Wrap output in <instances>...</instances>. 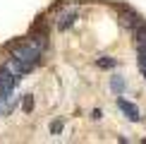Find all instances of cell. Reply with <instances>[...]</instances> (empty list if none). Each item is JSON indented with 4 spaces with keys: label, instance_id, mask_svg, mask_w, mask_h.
Wrapping results in <instances>:
<instances>
[{
    "label": "cell",
    "instance_id": "6da1fadb",
    "mask_svg": "<svg viewBox=\"0 0 146 144\" xmlns=\"http://www.w3.org/2000/svg\"><path fill=\"white\" fill-rule=\"evenodd\" d=\"M41 48H43V43H34V41H29V43L15 46V51H12V58H17L27 70H31L34 65L38 63V58H41Z\"/></svg>",
    "mask_w": 146,
    "mask_h": 144
},
{
    "label": "cell",
    "instance_id": "7a4b0ae2",
    "mask_svg": "<svg viewBox=\"0 0 146 144\" xmlns=\"http://www.w3.org/2000/svg\"><path fill=\"white\" fill-rule=\"evenodd\" d=\"M15 84H17V77L12 75L7 67H0V94L10 96V91L15 89Z\"/></svg>",
    "mask_w": 146,
    "mask_h": 144
},
{
    "label": "cell",
    "instance_id": "3957f363",
    "mask_svg": "<svg viewBox=\"0 0 146 144\" xmlns=\"http://www.w3.org/2000/svg\"><path fill=\"white\" fill-rule=\"evenodd\" d=\"M117 108L125 113V118L132 120V123H137V120L141 118V115H139V108L134 103H129V101H125V99H117Z\"/></svg>",
    "mask_w": 146,
    "mask_h": 144
},
{
    "label": "cell",
    "instance_id": "277c9868",
    "mask_svg": "<svg viewBox=\"0 0 146 144\" xmlns=\"http://www.w3.org/2000/svg\"><path fill=\"white\" fill-rule=\"evenodd\" d=\"M5 67H7V70H10L12 75H15V77H22L24 72H29V70L24 67V65H22V63H19V60H17V58H10L7 63H5Z\"/></svg>",
    "mask_w": 146,
    "mask_h": 144
},
{
    "label": "cell",
    "instance_id": "5b68a950",
    "mask_svg": "<svg viewBox=\"0 0 146 144\" xmlns=\"http://www.w3.org/2000/svg\"><path fill=\"white\" fill-rule=\"evenodd\" d=\"M74 19H77V12H74V10H72V12H65V15L58 19V29H60V31L70 29V24H74Z\"/></svg>",
    "mask_w": 146,
    "mask_h": 144
},
{
    "label": "cell",
    "instance_id": "8992f818",
    "mask_svg": "<svg viewBox=\"0 0 146 144\" xmlns=\"http://www.w3.org/2000/svg\"><path fill=\"white\" fill-rule=\"evenodd\" d=\"M132 31H134V36H137V46H139V48H141V46H146V24L141 22L139 27H134V29H132Z\"/></svg>",
    "mask_w": 146,
    "mask_h": 144
},
{
    "label": "cell",
    "instance_id": "52a82bcc",
    "mask_svg": "<svg viewBox=\"0 0 146 144\" xmlns=\"http://www.w3.org/2000/svg\"><path fill=\"white\" fill-rule=\"evenodd\" d=\"M122 24H125V27H129V29H134V27H139L141 22H139L137 15H132V12H122Z\"/></svg>",
    "mask_w": 146,
    "mask_h": 144
},
{
    "label": "cell",
    "instance_id": "ba28073f",
    "mask_svg": "<svg viewBox=\"0 0 146 144\" xmlns=\"http://www.w3.org/2000/svg\"><path fill=\"white\" fill-rule=\"evenodd\" d=\"M139 67H141L144 77H146V46H141V48H139Z\"/></svg>",
    "mask_w": 146,
    "mask_h": 144
},
{
    "label": "cell",
    "instance_id": "9c48e42d",
    "mask_svg": "<svg viewBox=\"0 0 146 144\" xmlns=\"http://www.w3.org/2000/svg\"><path fill=\"white\" fill-rule=\"evenodd\" d=\"M110 87H113V91H122V79H120V77H113Z\"/></svg>",
    "mask_w": 146,
    "mask_h": 144
},
{
    "label": "cell",
    "instance_id": "30bf717a",
    "mask_svg": "<svg viewBox=\"0 0 146 144\" xmlns=\"http://www.w3.org/2000/svg\"><path fill=\"white\" fill-rule=\"evenodd\" d=\"M50 132H53V135H60V132H62V123H60V120L50 123Z\"/></svg>",
    "mask_w": 146,
    "mask_h": 144
},
{
    "label": "cell",
    "instance_id": "8fae6325",
    "mask_svg": "<svg viewBox=\"0 0 146 144\" xmlns=\"http://www.w3.org/2000/svg\"><path fill=\"white\" fill-rule=\"evenodd\" d=\"M31 108H34V96H24V111H31Z\"/></svg>",
    "mask_w": 146,
    "mask_h": 144
},
{
    "label": "cell",
    "instance_id": "7c38bea8",
    "mask_svg": "<svg viewBox=\"0 0 146 144\" xmlns=\"http://www.w3.org/2000/svg\"><path fill=\"white\" fill-rule=\"evenodd\" d=\"M113 65H115L113 58H103V60H98V67H113Z\"/></svg>",
    "mask_w": 146,
    "mask_h": 144
}]
</instances>
